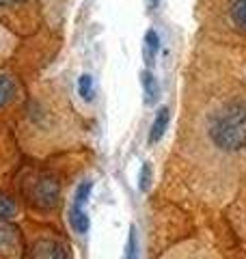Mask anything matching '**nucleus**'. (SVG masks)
<instances>
[{"mask_svg": "<svg viewBox=\"0 0 246 259\" xmlns=\"http://www.w3.org/2000/svg\"><path fill=\"white\" fill-rule=\"evenodd\" d=\"M32 259H69V253L59 240L46 238L39 240L35 248H32Z\"/></svg>", "mask_w": 246, "mask_h": 259, "instance_id": "obj_4", "label": "nucleus"}, {"mask_svg": "<svg viewBox=\"0 0 246 259\" xmlns=\"http://www.w3.org/2000/svg\"><path fill=\"white\" fill-rule=\"evenodd\" d=\"M160 259H218L210 248H205L201 242H184L177 244L175 248H171L167 255H162Z\"/></svg>", "mask_w": 246, "mask_h": 259, "instance_id": "obj_3", "label": "nucleus"}, {"mask_svg": "<svg viewBox=\"0 0 246 259\" xmlns=\"http://www.w3.org/2000/svg\"><path fill=\"white\" fill-rule=\"evenodd\" d=\"M93 192V184L91 182H82L78 186L76 194H73V205H71V212L69 214H80V212H87V203H89V197Z\"/></svg>", "mask_w": 246, "mask_h": 259, "instance_id": "obj_5", "label": "nucleus"}, {"mask_svg": "<svg viewBox=\"0 0 246 259\" xmlns=\"http://www.w3.org/2000/svg\"><path fill=\"white\" fill-rule=\"evenodd\" d=\"M28 194H30V201L37 207L50 209V207H54L56 203H59V184H56L52 177H48V175L37 177V180L32 182V186H30Z\"/></svg>", "mask_w": 246, "mask_h": 259, "instance_id": "obj_2", "label": "nucleus"}, {"mask_svg": "<svg viewBox=\"0 0 246 259\" xmlns=\"http://www.w3.org/2000/svg\"><path fill=\"white\" fill-rule=\"evenodd\" d=\"M15 97V82L13 78L0 74V108H5L7 104H11Z\"/></svg>", "mask_w": 246, "mask_h": 259, "instance_id": "obj_8", "label": "nucleus"}, {"mask_svg": "<svg viewBox=\"0 0 246 259\" xmlns=\"http://www.w3.org/2000/svg\"><path fill=\"white\" fill-rule=\"evenodd\" d=\"M123 259H138V242H136V229L132 227L128 236V244H126V257Z\"/></svg>", "mask_w": 246, "mask_h": 259, "instance_id": "obj_13", "label": "nucleus"}, {"mask_svg": "<svg viewBox=\"0 0 246 259\" xmlns=\"http://www.w3.org/2000/svg\"><path fill=\"white\" fill-rule=\"evenodd\" d=\"M149 177H151V168H149V164H143V171H141V190L143 192H147V188H149Z\"/></svg>", "mask_w": 246, "mask_h": 259, "instance_id": "obj_15", "label": "nucleus"}, {"mask_svg": "<svg viewBox=\"0 0 246 259\" xmlns=\"http://www.w3.org/2000/svg\"><path fill=\"white\" fill-rule=\"evenodd\" d=\"M78 95L85 102L93 100V80H91V76H89V74H82L78 78Z\"/></svg>", "mask_w": 246, "mask_h": 259, "instance_id": "obj_12", "label": "nucleus"}, {"mask_svg": "<svg viewBox=\"0 0 246 259\" xmlns=\"http://www.w3.org/2000/svg\"><path fill=\"white\" fill-rule=\"evenodd\" d=\"M15 244H18L15 231L7 229V227H0V253H7V250L15 248Z\"/></svg>", "mask_w": 246, "mask_h": 259, "instance_id": "obj_11", "label": "nucleus"}, {"mask_svg": "<svg viewBox=\"0 0 246 259\" xmlns=\"http://www.w3.org/2000/svg\"><path fill=\"white\" fill-rule=\"evenodd\" d=\"M208 134L220 151H240L246 147V102H229L210 119Z\"/></svg>", "mask_w": 246, "mask_h": 259, "instance_id": "obj_1", "label": "nucleus"}, {"mask_svg": "<svg viewBox=\"0 0 246 259\" xmlns=\"http://www.w3.org/2000/svg\"><path fill=\"white\" fill-rule=\"evenodd\" d=\"M158 50H160V37L153 28H149L145 35V59H147V63L153 61V54Z\"/></svg>", "mask_w": 246, "mask_h": 259, "instance_id": "obj_9", "label": "nucleus"}, {"mask_svg": "<svg viewBox=\"0 0 246 259\" xmlns=\"http://www.w3.org/2000/svg\"><path fill=\"white\" fill-rule=\"evenodd\" d=\"M143 87H145V97H147V104H153L158 100V84H155V78L145 71L143 74Z\"/></svg>", "mask_w": 246, "mask_h": 259, "instance_id": "obj_10", "label": "nucleus"}, {"mask_svg": "<svg viewBox=\"0 0 246 259\" xmlns=\"http://www.w3.org/2000/svg\"><path fill=\"white\" fill-rule=\"evenodd\" d=\"M22 3H26V0H0V7H3V9H9V7L22 5Z\"/></svg>", "mask_w": 246, "mask_h": 259, "instance_id": "obj_16", "label": "nucleus"}, {"mask_svg": "<svg viewBox=\"0 0 246 259\" xmlns=\"http://www.w3.org/2000/svg\"><path fill=\"white\" fill-rule=\"evenodd\" d=\"M167 125H169V108H160L155 112V119H153V125H151V132H149V143H158L164 132H167Z\"/></svg>", "mask_w": 246, "mask_h": 259, "instance_id": "obj_6", "label": "nucleus"}, {"mask_svg": "<svg viewBox=\"0 0 246 259\" xmlns=\"http://www.w3.org/2000/svg\"><path fill=\"white\" fill-rule=\"evenodd\" d=\"M229 15H231L233 26L246 32V0H233Z\"/></svg>", "mask_w": 246, "mask_h": 259, "instance_id": "obj_7", "label": "nucleus"}, {"mask_svg": "<svg viewBox=\"0 0 246 259\" xmlns=\"http://www.w3.org/2000/svg\"><path fill=\"white\" fill-rule=\"evenodd\" d=\"M15 216V203L7 197H0V221H11Z\"/></svg>", "mask_w": 246, "mask_h": 259, "instance_id": "obj_14", "label": "nucleus"}]
</instances>
